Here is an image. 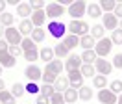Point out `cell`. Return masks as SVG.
I'll list each match as a JSON object with an SVG mask.
<instances>
[{
    "mask_svg": "<svg viewBox=\"0 0 122 104\" xmlns=\"http://www.w3.org/2000/svg\"><path fill=\"white\" fill-rule=\"evenodd\" d=\"M2 69H4V67H2V65H0V74H2Z\"/></svg>",
    "mask_w": 122,
    "mask_h": 104,
    "instance_id": "obj_53",
    "label": "cell"
},
{
    "mask_svg": "<svg viewBox=\"0 0 122 104\" xmlns=\"http://www.w3.org/2000/svg\"><path fill=\"white\" fill-rule=\"evenodd\" d=\"M63 69H65V63H63L59 58H54L50 63H46V67L43 69V71L54 74V76H61V71H63Z\"/></svg>",
    "mask_w": 122,
    "mask_h": 104,
    "instance_id": "obj_7",
    "label": "cell"
},
{
    "mask_svg": "<svg viewBox=\"0 0 122 104\" xmlns=\"http://www.w3.org/2000/svg\"><path fill=\"white\" fill-rule=\"evenodd\" d=\"M6 2H8V4H11V6H19V4H17L19 0H6Z\"/></svg>",
    "mask_w": 122,
    "mask_h": 104,
    "instance_id": "obj_49",
    "label": "cell"
},
{
    "mask_svg": "<svg viewBox=\"0 0 122 104\" xmlns=\"http://www.w3.org/2000/svg\"><path fill=\"white\" fill-rule=\"evenodd\" d=\"M4 32H6V28H4L2 24H0V39H2V35H4Z\"/></svg>",
    "mask_w": 122,
    "mask_h": 104,
    "instance_id": "obj_51",
    "label": "cell"
},
{
    "mask_svg": "<svg viewBox=\"0 0 122 104\" xmlns=\"http://www.w3.org/2000/svg\"><path fill=\"white\" fill-rule=\"evenodd\" d=\"M24 74H26V78H28L30 82H37L39 78L43 76V71H41L37 65H28L26 71H24Z\"/></svg>",
    "mask_w": 122,
    "mask_h": 104,
    "instance_id": "obj_14",
    "label": "cell"
},
{
    "mask_svg": "<svg viewBox=\"0 0 122 104\" xmlns=\"http://www.w3.org/2000/svg\"><path fill=\"white\" fill-rule=\"evenodd\" d=\"M24 93H26V87H24L22 84H13V87H11V95L15 97V98H19V97H22Z\"/></svg>",
    "mask_w": 122,
    "mask_h": 104,
    "instance_id": "obj_36",
    "label": "cell"
},
{
    "mask_svg": "<svg viewBox=\"0 0 122 104\" xmlns=\"http://www.w3.org/2000/svg\"><path fill=\"white\" fill-rule=\"evenodd\" d=\"M39 58L43 59V61H46V63H50L54 59V48L52 46H43V48L39 50Z\"/></svg>",
    "mask_w": 122,
    "mask_h": 104,
    "instance_id": "obj_22",
    "label": "cell"
},
{
    "mask_svg": "<svg viewBox=\"0 0 122 104\" xmlns=\"http://www.w3.org/2000/svg\"><path fill=\"white\" fill-rule=\"evenodd\" d=\"M100 9L104 11V13H113V9H115V6H117V2L115 0H100Z\"/></svg>",
    "mask_w": 122,
    "mask_h": 104,
    "instance_id": "obj_28",
    "label": "cell"
},
{
    "mask_svg": "<svg viewBox=\"0 0 122 104\" xmlns=\"http://www.w3.org/2000/svg\"><path fill=\"white\" fill-rule=\"evenodd\" d=\"M26 93H30V95H37L39 93V86L35 82H30L28 86H26Z\"/></svg>",
    "mask_w": 122,
    "mask_h": 104,
    "instance_id": "obj_40",
    "label": "cell"
},
{
    "mask_svg": "<svg viewBox=\"0 0 122 104\" xmlns=\"http://www.w3.org/2000/svg\"><path fill=\"white\" fill-rule=\"evenodd\" d=\"M111 46H113L111 37H102L98 43H96V46H94V52H96L98 58H106L107 54L111 52Z\"/></svg>",
    "mask_w": 122,
    "mask_h": 104,
    "instance_id": "obj_4",
    "label": "cell"
},
{
    "mask_svg": "<svg viewBox=\"0 0 122 104\" xmlns=\"http://www.w3.org/2000/svg\"><path fill=\"white\" fill-rule=\"evenodd\" d=\"M80 46H83L85 50H91V48L96 46V39H94L91 34H87V35L80 37Z\"/></svg>",
    "mask_w": 122,
    "mask_h": 104,
    "instance_id": "obj_19",
    "label": "cell"
},
{
    "mask_svg": "<svg viewBox=\"0 0 122 104\" xmlns=\"http://www.w3.org/2000/svg\"><path fill=\"white\" fill-rule=\"evenodd\" d=\"M39 93H41L43 97H48V98H50V97L56 93V89H54L52 84H43V86L39 87Z\"/></svg>",
    "mask_w": 122,
    "mask_h": 104,
    "instance_id": "obj_34",
    "label": "cell"
},
{
    "mask_svg": "<svg viewBox=\"0 0 122 104\" xmlns=\"http://www.w3.org/2000/svg\"><path fill=\"white\" fill-rule=\"evenodd\" d=\"M102 19H104V24H102V26L106 30H111V32H113V30L118 28V19H117L113 13H104Z\"/></svg>",
    "mask_w": 122,
    "mask_h": 104,
    "instance_id": "obj_12",
    "label": "cell"
},
{
    "mask_svg": "<svg viewBox=\"0 0 122 104\" xmlns=\"http://www.w3.org/2000/svg\"><path fill=\"white\" fill-rule=\"evenodd\" d=\"M50 104H67V102H65V97H63V93L56 91V93L50 97Z\"/></svg>",
    "mask_w": 122,
    "mask_h": 104,
    "instance_id": "obj_39",
    "label": "cell"
},
{
    "mask_svg": "<svg viewBox=\"0 0 122 104\" xmlns=\"http://www.w3.org/2000/svg\"><path fill=\"white\" fill-rule=\"evenodd\" d=\"M87 13H89V17H91V19H98V17H102V9H100L98 4L91 2V4L87 6Z\"/></svg>",
    "mask_w": 122,
    "mask_h": 104,
    "instance_id": "obj_27",
    "label": "cell"
},
{
    "mask_svg": "<svg viewBox=\"0 0 122 104\" xmlns=\"http://www.w3.org/2000/svg\"><path fill=\"white\" fill-rule=\"evenodd\" d=\"M20 48H22V54L28 50H33V48H37V43H33L31 41V37H24L22 43H20Z\"/></svg>",
    "mask_w": 122,
    "mask_h": 104,
    "instance_id": "obj_33",
    "label": "cell"
},
{
    "mask_svg": "<svg viewBox=\"0 0 122 104\" xmlns=\"http://www.w3.org/2000/svg\"><path fill=\"white\" fill-rule=\"evenodd\" d=\"M92 86L96 89H104L107 86V76H104V74H96L94 78H92Z\"/></svg>",
    "mask_w": 122,
    "mask_h": 104,
    "instance_id": "obj_30",
    "label": "cell"
},
{
    "mask_svg": "<svg viewBox=\"0 0 122 104\" xmlns=\"http://www.w3.org/2000/svg\"><path fill=\"white\" fill-rule=\"evenodd\" d=\"M81 65H83L81 56H78V54H70L69 58H67V63H65V71H67V73L80 71V67H81Z\"/></svg>",
    "mask_w": 122,
    "mask_h": 104,
    "instance_id": "obj_10",
    "label": "cell"
},
{
    "mask_svg": "<svg viewBox=\"0 0 122 104\" xmlns=\"http://www.w3.org/2000/svg\"><path fill=\"white\" fill-rule=\"evenodd\" d=\"M120 28H122V19H120Z\"/></svg>",
    "mask_w": 122,
    "mask_h": 104,
    "instance_id": "obj_54",
    "label": "cell"
},
{
    "mask_svg": "<svg viewBox=\"0 0 122 104\" xmlns=\"http://www.w3.org/2000/svg\"><path fill=\"white\" fill-rule=\"evenodd\" d=\"M13 21H15V15L9 13V11L0 15V24H2L4 28H11V26H13Z\"/></svg>",
    "mask_w": 122,
    "mask_h": 104,
    "instance_id": "obj_25",
    "label": "cell"
},
{
    "mask_svg": "<svg viewBox=\"0 0 122 104\" xmlns=\"http://www.w3.org/2000/svg\"><path fill=\"white\" fill-rule=\"evenodd\" d=\"M30 37H31V41H33V43H41V41L46 37V32L43 28H33V32H31Z\"/></svg>",
    "mask_w": 122,
    "mask_h": 104,
    "instance_id": "obj_31",
    "label": "cell"
},
{
    "mask_svg": "<svg viewBox=\"0 0 122 104\" xmlns=\"http://www.w3.org/2000/svg\"><path fill=\"white\" fill-rule=\"evenodd\" d=\"M8 48H9L8 41H6V39H0V50H8Z\"/></svg>",
    "mask_w": 122,
    "mask_h": 104,
    "instance_id": "obj_47",
    "label": "cell"
},
{
    "mask_svg": "<svg viewBox=\"0 0 122 104\" xmlns=\"http://www.w3.org/2000/svg\"><path fill=\"white\" fill-rule=\"evenodd\" d=\"M54 56H56V58H59V59L69 58V56H70V50L63 43H59V45H56V46H54Z\"/></svg>",
    "mask_w": 122,
    "mask_h": 104,
    "instance_id": "obj_21",
    "label": "cell"
},
{
    "mask_svg": "<svg viewBox=\"0 0 122 104\" xmlns=\"http://www.w3.org/2000/svg\"><path fill=\"white\" fill-rule=\"evenodd\" d=\"M63 97H65V102L67 104H74L78 98H80V97H78V89H74V87H69L63 93Z\"/></svg>",
    "mask_w": 122,
    "mask_h": 104,
    "instance_id": "obj_24",
    "label": "cell"
},
{
    "mask_svg": "<svg viewBox=\"0 0 122 104\" xmlns=\"http://www.w3.org/2000/svg\"><path fill=\"white\" fill-rule=\"evenodd\" d=\"M80 73L83 74V78H94L96 76V69H94L92 63H83L80 67Z\"/></svg>",
    "mask_w": 122,
    "mask_h": 104,
    "instance_id": "obj_20",
    "label": "cell"
},
{
    "mask_svg": "<svg viewBox=\"0 0 122 104\" xmlns=\"http://www.w3.org/2000/svg\"><path fill=\"white\" fill-rule=\"evenodd\" d=\"M69 87H70L69 76H57V80L54 82V89H56V91H59V93H65Z\"/></svg>",
    "mask_w": 122,
    "mask_h": 104,
    "instance_id": "obj_16",
    "label": "cell"
},
{
    "mask_svg": "<svg viewBox=\"0 0 122 104\" xmlns=\"http://www.w3.org/2000/svg\"><path fill=\"white\" fill-rule=\"evenodd\" d=\"M4 39L8 41L9 46H20V43H22V34L19 32L17 28H6V32H4Z\"/></svg>",
    "mask_w": 122,
    "mask_h": 104,
    "instance_id": "obj_3",
    "label": "cell"
},
{
    "mask_svg": "<svg viewBox=\"0 0 122 104\" xmlns=\"http://www.w3.org/2000/svg\"><path fill=\"white\" fill-rule=\"evenodd\" d=\"M4 89H6V84H4V80L0 78V91H4Z\"/></svg>",
    "mask_w": 122,
    "mask_h": 104,
    "instance_id": "obj_50",
    "label": "cell"
},
{
    "mask_svg": "<svg viewBox=\"0 0 122 104\" xmlns=\"http://www.w3.org/2000/svg\"><path fill=\"white\" fill-rule=\"evenodd\" d=\"M67 9L61 6L59 2H50L48 6H46V9H45V13H46V19H52V21H56L57 17H61V15L65 13Z\"/></svg>",
    "mask_w": 122,
    "mask_h": 104,
    "instance_id": "obj_5",
    "label": "cell"
},
{
    "mask_svg": "<svg viewBox=\"0 0 122 104\" xmlns=\"http://www.w3.org/2000/svg\"><path fill=\"white\" fill-rule=\"evenodd\" d=\"M67 11H69L70 17H74V21H80V17H83L85 11H87V2L85 0H76L67 7Z\"/></svg>",
    "mask_w": 122,
    "mask_h": 104,
    "instance_id": "obj_2",
    "label": "cell"
},
{
    "mask_svg": "<svg viewBox=\"0 0 122 104\" xmlns=\"http://www.w3.org/2000/svg\"><path fill=\"white\" fill-rule=\"evenodd\" d=\"M89 32H91V35L94 37V39H98V41L102 39V37H106V28H104L102 24H94Z\"/></svg>",
    "mask_w": 122,
    "mask_h": 104,
    "instance_id": "obj_26",
    "label": "cell"
},
{
    "mask_svg": "<svg viewBox=\"0 0 122 104\" xmlns=\"http://www.w3.org/2000/svg\"><path fill=\"white\" fill-rule=\"evenodd\" d=\"M22 56L26 58V61H37V58H39V48H33V50L24 52Z\"/></svg>",
    "mask_w": 122,
    "mask_h": 104,
    "instance_id": "obj_38",
    "label": "cell"
},
{
    "mask_svg": "<svg viewBox=\"0 0 122 104\" xmlns=\"http://www.w3.org/2000/svg\"><path fill=\"white\" fill-rule=\"evenodd\" d=\"M111 91H113V93H120L122 91V80H113L111 82Z\"/></svg>",
    "mask_w": 122,
    "mask_h": 104,
    "instance_id": "obj_43",
    "label": "cell"
},
{
    "mask_svg": "<svg viewBox=\"0 0 122 104\" xmlns=\"http://www.w3.org/2000/svg\"><path fill=\"white\" fill-rule=\"evenodd\" d=\"M117 98H118V95L113 93L111 89H107V87H104V89L98 91V100L102 104H117Z\"/></svg>",
    "mask_w": 122,
    "mask_h": 104,
    "instance_id": "obj_9",
    "label": "cell"
},
{
    "mask_svg": "<svg viewBox=\"0 0 122 104\" xmlns=\"http://www.w3.org/2000/svg\"><path fill=\"white\" fill-rule=\"evenodd\" d=\"M0 104H17L15 97L11 95V91H0Z\"/></svg>",
    "mask_w": 122,
    "mask_h": 104,
    "instance_id": "obj_29",
    "label": "cell"
},
{
    "mask_svg": "<svg viewBox=\"0 0 122 104\" xmlns=\"http://www.w3.org/2000/svg\"><path fill=\"white\" fill-rule=\"evenodd\" d=\"M6 6H8V2L6 0H0V15L6 13Z\"/></svg>",
    "mask_w": 122,
    "mask_h": 104,
    "instance_id": "obj_48",
    "label": "cell"
},
{
    "mask_svg": "<svg viewBox=\"0 0 122 104\" xmlns=\"http://www.w3.org/2000/svg\"><path fill=\"white\" fill-rule=\"evenodd\" d=\"M113 15L118 19V17H122V2H117V6H115L113 9Z\"/></svg>",
    "mask_w": 122,
    "mask_h": 104,
    "instance_id": "obj_45",
    "label": "cell"
},
{
    "mask_svg": "<svg viewBox=\"0 0 122 104\" xmlns=\"http://www.w3.org/2000/svg\"><path fill=\"white\" fill-rule=\"evenodd\" d=\"M30 21L31 24L35 26V28H43V24L46 22V13H45V9H39V11H33L30 17Z\"/></svg>",
    "mask_w": 122,
    "mask_h": 104,
    "instance_id": "obj_13",
    "label": "cell"
},
{
    "mask_svg": "<svg viewBox=\"0 0 122 104\" xmlns=\"http://www.w3.org/2000/svg\"><path fill=\"white\" fill-rule=\"evenodd\" d=\"M69 84H70V87H74V89L83 87V74L80 73V71L69 73Z\"/></svg>",
    "mask_w": 122,
    "mask_h": 104,
    "instance_id": "obj_11",
    "label": "cell"
},
{
    "mask_svg": "<svg viewBox=\"0 0 122 104\" xmlns=\"http://www.w3.org/2000/svg\"><path fill=\"white\" fill-rule=\"evenodd\" d=\"M96 52H94V48H91V50H85L83 54H81V61L83 63H94L96 61Z\"/></svg>",
    "mask_w": 122,
    "mask_h": 104,
    "instance_id": "obj_32",
    "label": "cell"
},
{
    "mask_svg": "<svg viewBox=\"0 0 122 104\" xmlns=\"http://www.w3.org/2000/svg\"><path fill=\"white\" fill-rule=\"evenodd\" d=\"M31 7H30V4L28 2H20L19 6H17V15L19 17H31Z\"/></svg>",
    "mask_w": 122,
    "mask_h": 104,
    "instance_id": "obj_23",
    "label": "cell"
},
{
    "mask_svg": "<svg viewBox=\"0 0 122 104\" xmlns=\"http://www.w3.org/2000/svg\"><path fill=\"white\" fill-rule=\"evenodd\" d=\"M30 7H31V11H39V9L45 7V2H43V0H31Z\"/></svg>",
    "mask_w": 122,
    "mask_h": 104,
    "instance_id": "obj_41",
    "label": "cell"
},
{
    "mask_svg": "<svg viewBox=\"0 0 122 104\" xmlns=\"http://www.w3.org/2000/svg\"><path fill=\"white\" fill-rule=\"evenodd\" d=\"M67 30H69L72 35L83 37V35L89 34V24H87L85 21H81V19H80V21H74V19H72V21L67 24Z\"/></svg>",
    "mask_w": 122,
    "mask_h": 104,
    "instance_id": "obj_1",
    "label": "cell"
},
{
    "mask_svg": "<svg viewBox=\"0 0 122 104\" xmlns=\"http://www.w3.org/2000/svg\"><path fill=\"white\" fill-rule=\"evenodd\" d=\"M117 104H122V93L118 95V98H117Z\"/></svg>",
    "mask_w": 122,
    "mask_h": 104,
    "instance_id": "obj_52",
    "label": "cell"
},
{
    "mask_svg": "<svg viewBox=\"0 0 122 104\" xmlns=\"http://www.w3.org/2000/svg\"><path fill=\"white\" fill-rule=\"evenodd\" d=\"M15 63H17V59L8 50H0V65L4 67V69H9V67H13Z\"/></svg>",
    "mask_w": 122,
    "mask_h": 104,
    "instance_id": "obj_15",
    "label": "cell"
},
{
    "mask_svg": "<svg viewBox=\"0 0 122 104\" xmlns=\"http://www.w3.org/2000/svg\"><path fill=\"white\" fill-rule=\"evenodd\" d=\"M78 97H80L81 100H91V98H92V91H91V87H87V86L80 87V89H78Z\"/></svg>",
    "mask_w": 122,
    "mask_h": 104,
    "instance_id": "obj_35",
    "label": "cell"
},
{
    "mask_svg": "<svg viewBox=\"0 0 122 104\" xmlns=\"http://www.w3.org/2000/svg\"><path fill=\"white\" fill-rule=\"evenodd\" d=\"M37 104H50V98H48V97H43V95H41V97L37 98Z\"/></svg>",
    "mask_w": 122,
    "mask_h": 104,
    "instance_id": "obj_46",
    "label": "cell"
},
{
    "mask_svg": "<svg viewBox=\"0 0 122 104\" xmlns=\"http://www.w3.org/2000/svg\"><path fill=\"white\" fill-rule=\"evenodd\" d=\"M113 67H117V69H122V54H117L113 58Z\"/></svg>",
    "mask_w": 122,
    "mask_h": 104,
    "instance_id": "obj_44",
    "label": "cell"
},
{
    "mask_svg": "<svg viewBox=\"0 0 122 104\" xmlns=\"http://www.w3.org/2000/svg\"><path fill=\"white\" fill-rule=\"evenodd\" d=\"M8 52H9V54H11L15 59L19 58V56H22V48H20V46H9Z\"/></svg>",
    "mask_w": 122,
    "mask_h": 104,
    "instance_id": "obj_42",
    "label": "cell"
},
{
    "mask_svg": "<svg viewBox=\"0 0 122 104\" xmlns=\"http://www.w3.org/2000/svg\"><path fill=\"white\" fill-rule=\"evenodd\" d=\"M92 65H94V69H96V73L104 74V76H107V74L113 71V63H109L106 58H96V61H94Z\"/></svg>",
    "mask_w": 122,
    "mask_h": 104,
    "instance_id": "obj_8",
    "label": "cell"
},
{
    "mask_svg": "<svg viewBox=\"0 0 122 104\" xmlns=\"http://www.w3.org/2000/svg\"><path fill=\"white\" fill-rule=\"evenodd\" d=\"M111 41H113V45H122V28L113 30V34H111Z\"/></svg>",
    "mask_w": 122,
    "mask_h": 104,
    "instance_id": "obj_37",
    "label": "cell"
},
{
    "mask_svg": "<svg viewBox=\"0 0 122 104\" xmlns=\"http://www.w3.org/2000/svg\"><path fill=\"white\" fill-rule=\"evenodd\" d=\"M65 30H67V26H65L63 22H59V21H50L48 22V32H50L52 37H56V39H61V37L67 35Z\"/></svg>",
    "mask_w": 122,
    "mask_h": 104,
    "instance_id": "obj_6",
    "label": "cell"
},
{
    "mask_svg": "<svg viewBox=\"0 0 122 104\" xmlns=\"http://www.w3.org/2000/svg\"><path fill=\"white\" fill-rule=\"evenodd\" d=\"M63 45H65L69 50H72V48L80 46V37H78V35H72V34H67V35L63 37Z\"/></svg>",
    "mask_w": 122,
    "mask_h": 104,
    "instance_id": "obj_18",
    "label": "cell"
},
{
    "mask_svg": "<svg viewBox=\"0 0 122 104\" xmlns=\"http://www.w3.org/2000/svg\"><path fill=\"white\" fill-rule=\"evenodd\" d=\"M33 28H35V26L31 24L30 19H22V21H20V24H19V32H20L22 35H26V37H30V35H31Z\"/></svg>",
    "mask_w": 122,
    "mask_h": 104,
    "instance_id": "obj_17",
    "label": "cell"
}]
</instances>
